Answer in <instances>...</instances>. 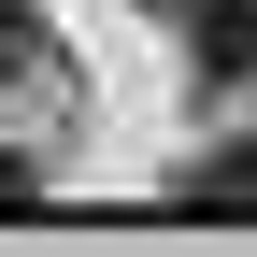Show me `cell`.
<instances>
[{
	"mask_svg": "<svg viewBox=\"0 0 257 257\" xmlns=\"http://www.w3.org/2000/svg\"><path fill=\"white\" fill-rule=\"evenodd\" d=\"M186 72L229 100V86H257V0H186Z\"/></svg>",
	"mask_w": 257,
	"mask_h": 257,
	"instance_id": "obj_1",
	"label": "cell"
},
{
	"mask_svg": "<svg viewBox=\"0 0 257 257\" xmlns=\"http://www.w3.org/2000/svg\"><path fill=\"white\" fill-rule=\"evenodd\" d=\"M15 43H29V0H0V72H15Z\"/></svg>",
	"mask_w": 257,
	"mask_h": 257,
	"instance_id": "obj_2",
	"label": "cell"
},
{
	"mask_svg": "<svg viewBox=\"0 0 257 257\" xmlns=\"http://www.w3.org/2000/svg\"><path fill=\"white\" fill-rule=\"evenodd\" d=\"M15 186H29V172H15V157H0V200H15Z\"/></svg>",
	"mask_w": 257,
	"mask_h": 257,
	"instance_id": "obj_3",
	"label": "cell"
},
{
	"mask_svg": "<svg viewBox=\"0 0 257 257\" xmlns=\"http://www.w3.org/2000/svg\"><path fill=\"white\" fill-rule=\"evenodd\" d=\"M157 15H186V0H157Z\"/></svg>",
	"mask_w": 257,
	"mask_h": 257,
	"instance_id": "obj_4",
	"label": "cell"
}]
</instances>
